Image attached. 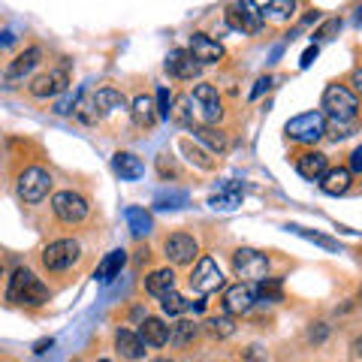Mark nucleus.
I'll return each instance as SVG.
<instances>
[{"mask_svg": "<svg viewBox=\"0 0 362 362\" xmlns=\"http://www.w3.org/2000/svg\"><path fill=\"white\" fill-rule=\"evenodd\" d=\"M52 187V175L42 166H30L18 175V197L25 202H42Z\"/></svg>", "mask_w": 362, "mask_h": 362, "instance_id": "nucleus-4", "label": "nucleus"}, {"mask_svg": "<svg viewBox=\"0 0 362 362\" xmlns=\"http://www.w3.org/2000/svg\"><path fill=\"white\" fill-rule=\"evenodd\" d=\"M202 66L194 61V54L187 49H175L166 54V73L175 76V78H197Z\"/></svg>", "mask_w": 362, "mask_h": 362, "instance_id": "nucleus-12", "label": "nucleus"}, {"mask_svg": "<svg viewBox=\"0 0 362 362\" xmlns=\"http://www.w3.org/2000/svg\"><path fill=\"white\" fill-rule=\"evenodd\" d=\"M187 194L185 190H160V194L154 197V206L157 209H185L187 206Z\"/></svg>", "mask_w": 362, "mask_h": 362, "instance_id": "nucleus-31", "label": "nucleus"}, {"mask_svg": "<svg viewBox=\"0 0 362 362\" xmlns=\"http://www.w3.org/2000/svg\"><path fill=\"white\" fill-rule=\"evenodd\" d=\"M230 16L235 18V25H239L242 30H247V33H257L259 28H263V13L257 9V4H235Z\"/></svg>", "mask_w": 362, "mask_h": 362, "instance_id": "nucleus-19", "label": "nucleus"}, {"mask_svg": "<svg viewBox=\"0 0 362 362\" xmlns=\"http://www.w3.org/2000/svg\"><path fill=\"white\" fill-rule=\"evenodd\" d=\"M242 197H245V190H242L239 181H223L218 187V194L209 197V206L214 211H233V209L242 206Z\"/></svg>", "mask_w": 362, "mask_h": 362, "instance_id": "nucleus-13", "label": "nucleus"}, {"mask_svg": "<svg viewBox=\"0 0 362 362\" xmlns=\"http://www.w3.org/2000/svg\"><path fill=\"white\" fill-rule=\"evenodd\" d=\"M194 338H197V323H190V320H181L169 329V341L175 347H185V344L194 341Z\"/></svg>", "mask_w": 362, "mask_h": 362, "instance_id": "nucleus-30", "label": "nucleus"}, {"mask_svg": "<svg viewBox=\"0 0 362 362\" xmlns=\"http://www.w3.org/2000/svg\"><path fill=\"white\" fill-rule=\"evenodd\" d=\"M73 362H76V359H73Z\"/></svg>", "mask_w": 362, "mask_h": 362, "instance_id": "nucleus-47", "label": "nucleus"}, {"mask_svg": "<svg viewBox=\"0 0 362 362\" xmlns=\"http://www.w3.org/2000/svg\"><path fill=\"white\" fill-rule=\"evenodd\" d=\"M115 347H118V354L127 356V359H142V354H145V344L139 341V335L130 332V329H118Z\"/></svg>", "mask_w": 362, "mask_h": 362, "instance_id": "nucleus-25", "label": "nucleus"}, {"mask_svg": "<svg viewBox=\"0 0 362 362\" xmlns=\"http://www.w3.org/2000/svg\"><path fill=\"white\" fill-rule=\"evenodd\" d=\"M326 130H332L335 139H344V136L354 133V127H350L347 121H332V124H326Z\"/></svg>", "mask_w": 362, "mask_h": 362, "instance_id": "nucleus-38", "label": "nucleus"}, {"mask_svg": "<svg viewBox=\"0 0 362 362\" xmlns=\"http://www.w3.org/2000/svg\"><path fill=\"white\" fill-rule=\"evenodd\" d=\"M317 54H320V49H317V42H314V45H308V49L302 52V61H299L302 70H305V66H311V64L317 61Z\"/></svg>", "mask_w": 362, "mask_h": 362, "instance_id": "nucleus-41", "label": "nucleus"}, {"mask_svg": "<svg viewBox=\"0 0 362 362\" xmlns=\"http://www.w3.org/2000/svg\"><path fill=\"white\" fill-rule=\"evenodd\" d=\"M112 169H115L124 181H139L142 173H145L142 160L136 154H130V151H118L115 157H112Z\"/></svg>", "mask_w": 362, "mask_h": 362, "instance_id": "nucleus-18", "label": "nucleus"}, {"mask_svg": "<svg viewBox=\"0 0 362 362\" xmlns=\"http://www.w3.org/2000/svg\"><path fill=\"white\" fill-rule=\"evenodd\" d=\"M269 88H272V76H259V78H257V85H254V90H251V100L263 97Z\"/></svg>", "mask_w": 362, "mask_h": 362, "instance_id": "nucleus-39", "label": "nucleus"}, {"mask_svg": "<svg viewBox=\"0 0 362 362\" xmlns=\"http://www.w3.org/2000/svg\"><path fill=\"white\" fill-rule=\"evenodd\" d=\"M287 230H290V233H296V235H302V239L314 242V245L326 247V251H338V242H335V239H329V235H320V233H314V230H305V226H299V223H290Z\"/></svg>", "mask_w": 362, "mask_h": 362, "instance_id": "nucleus-32", "label": "nucleus"}, {"mask_svg": "<svg viewBox=\"0 0 362 362\" xmlns=\"http://www.w3.org/2000/svg\"><path fill=\"white\" fill-rule=\"evenodd\" d=\"M194 100H197V106L202 112V118H206L209 124L211 121H218L221 118V97H218V90H214L211 85H197L194 88Z\"/></svg>", "mask_w": 362, "mask_h": 362, "instance_id": "nucleus-15", "label": "nucleus"}, {"mask_svg": "<svg viewBox=\"0 0 362 362\" xmlns=\"http://www.w3.org/2000/svg\"><path fill=\"white\" fill-rule=\"evenodd\" d=\"M76 259H78V242H73V239L52 242V245L42 251V263H45V269H52V272L70 269Z\"/></svg>", "mask_w": 362, "mask_h": 362, "instance_id": "nucleus-7", "label": "nucleus"}, {"mask_svg": "<svg viewBox=\"0 0 362 362\" xmlns=\"http://www.w3.org/2000/svg\"><path fill=\"white\" fill-rule=\"evenodd\" d=\"M6 299L16 305H45L49 302V287L30 269H16L13 278H9Z\"/></svg>", "mask_w": 362, "mask_h": 362, "instance_id": "nucleus-1", "label": "nucleus"}, {"mask_svg": "<svg viewBox=\"0 0 362 362\" xmlns=\"http://www.w3.org/2000/svg\"><path fill=\"white\" fill-rule=\"evenodd\" d=\"M154 362H173V359H154Z\"/></svg>", "mask_w": 362, "mask_h": 362, "instance_id": "nucleus-45", "label": "nucleus"}, {"mask_svg": "<svg viewBox=\"0 0 362 362\" xmlns=\"http://www.w3.org/2000/svg\"><path fill=\"white\" fill-rule=\"evenodd\" d=\"M124 263H127V251H112V254H106V259L97 266V272H94V278L97 281H103V284H109L112 278H118L121 275V269H124Z\"/></svg>", "mask_w": 362, "mask_h": 362, "instance_id": "nucleus-21", "label": "nucleus"}, {"mask_svg": "<svg viewBox=\"0 0 362 362\" xmlns=\"http://www.w3.org/2000/svg\"><path fill=\"white\" fill-rule=\"evenodd\" d=\"M66 85H70V76H66V70H52V73H42L30 82V94L33 97H54L61 94V90H66Z\"/></svg>", "mask_w": 362, "mask_h": 362, "instance_id": "nucleus-11", "label": "nucleus"}, {"mask_svg": "<svg viewBox=\"0 0 362 362\" xmlns=\"http://www.w3.org/2000/svg\"><path fill=\"white\" fill-rule=\"evenodd\" d=\"M173 106V97H169V88H157V103H154V112H157V118H169V109Z\"/></svg>", "mask_w": 362, "mask_h": 362, "instance_id": "nucleus-35", "label": "nucleus"}, {"mask_svg": "<svg viewBox=\"0 0 362 362\" xmlns=\"http://www.w3.org/2000/svg\"><path fill=\"white\" fill-rule=\"evenodd\" d=\"M197 239L194 235H185V233H175V235H169L166 239V257L173 259V263H190V259L197 257Z\"/></svg>", "mask_w": 362, "mask_h": 362, "instance_id": "nucleus-14", "label": "nucleus"}, {"mask_svg": "<svg viewBox=\"0 0 362 362\" xmlns=\"http://www.w3.org/2000/svg\"><path fill=\"white\" fill-rule=\"evenodd\" d=\"M124 218H127L130 233H133V235H148V233H151V214L145 211V209L130 206L127 211H124Z\"/></svg>", "mask_w": 362, "mask_h": 362, "instance_id": "nucleus-28", "label": "nucleus"}, {"mask_svg": "<svg viewBox=\"0 0 362 362\" xmlns=\"http://www.w3.org/2000/svg\"><path fill=\"white\" fill-rule=\"evenodd\" d=\"M181 148H185L187 154H194V160H197L202 169H211V163L206 160V154H202V151H197V148H194V145H190V142H181Z\"/></svg>", "mask_w": 362, "mask_h": 362, "instance_id": "nucleus-40", "label": "nucleus"}, {"mask_svg": "<svg viewBox=\"0 0 362 362\" xmlns=\"http://www.w3.org/2000/svg\"><path fill=\"white\" fill-rule=\"evenodd\" d=\"M54 341H52V338H42V341H37V347H33V350H37V354H45V350H49Z\"/></svg>", "mask_w": 362, "mask_h": 362, "instance_id": "nucleus-43", "label": "nucleus"}, {"mask_svg": "<svg viewBox=\"0 0 362 362\" xmlns=\"http://www.w3.org/2000/svg\"><path fill=\"white\" fill-rule=\"evenodd\" d=\"M254 293L266 302H281V278H263L259 281V290Z\"/></svg>", "mask_w": 362, "mask_h": 362, "instance_id": "nucleus-34", "label": "nucleus"}, {"mask_svg": "<svg viewBox=\"0 0 362 362\" xmlns=\"http://www.w3.org/2000/svg\"><path fill=\"white\" fill-rule=\"evenodd\" d=\"M320 187H323V194H329V197L347 194V187H350V173H347V169H326L323 178H320Z\"/></svg>", "mask_w": 362, "mask_h": 362, "instance_id": "nucleus-23", "label": "nucleus"}, {"mask_svg": "<svg viewBox=\"0 0 362 362\" xmlns=\"http://www.w3.org/2000/svg\"><path fill=\"white\" fill-rule=\"evenodd\" d=\"M284 130L293 142H317L326 133V118L320 112H302V115L287 121Z\"/></svg>", "mask_w": 362, "mask_h": 362, "instance_id": "nucleus-3", "label": "nucleus"}, {"mask_svg": "<svg viewBox=\"0 0 362 362\" xmlns=\"http://www.w3.org/2000/svg\"><path fill=\"white\" fill-rule=\"evenodd\" d=\"M209 326H211V332H214V335H221V338L233 335V320H230V317H211Z\"/></svg>", "mask_w": 362, "mask_h": 362, "instance_id": "nucleus-36", "label": "nucleus"}, {"mask_svg": "<svg viewBox=\"0 0 362 362\" xmlns=\"http://www.w3.org/2000/svg\"><path fill=\"white\" fill-rule=\"evenodd\" d=\"M70 112L82 124H97L100 115H97V106H94V90H82V94L73 100V109Z\"/></svg>", "mask_w": 362, "mask_h": 362, "instance_id": "nucleus-24", "label": "nucleus"}, {"mask_svg": "<svg viewBox=\"0 0 362 362\" xmlns=\"http://www.w3.org/2000/svg\"><path fill=\"white\" fill-rule=\"evenodd\" d=\"M350 175L354 173H362V148H356L354 154H350V169H347Z\"/></svg>", "mask_w": 362, "mask_h": 362, "instance_id": "nucleus-42", "label": "nucleus"}, {"mask_svg": "<svg viewBox=\"0 0 362 362\" xmlns=\"http://www.w3.org/2000/svg\"><path fill=\"white\" fill-rule=\"evenodd\" d=\"M296 169H299V175H302V178H308V181H320V178H323V173L329 169V160H326V154H320V151H305V154L299 157Z\"/></svg>", "mask_w": 362, "mask_h": 362, "instance_id": "nucleus-17", "label": "nucleus"}, {"mask_svg": "<svg viewBox=\"0 0 362 362\" xmlns=\"http://www.w3.org/2000/svg\"><path fill=\"white\" fill-rule=\"evenodd\" d=\"M52 211L58 214L64 223H78L88 218V199L82 194H73V190H61L52 199Z\"/></svg>", "mask_w": 362, "mask_h": 362, "instance_id": "nucleus-6", "label": "nucleus"}, {"mask_svg": "<svg viewBox=\"0 0 362 362\" xmlns=\"http://www.w3.org/2000/svg\"><path fill=\"white\" fill-rule=\"evenodd\" d=\"M139 341L151 347H163L169 341V326L163 320H157V317H145V323L139 329Z\"/></svg>", "mask_w": 362, "mask_h": 362, "instance_id": "nucleus-20", "label": "nucleus"}, {"mask_svg": "<svg viewBox=\"0 0 362 362\" xmlns=\"http://www.w3.org/2000/svg\"><path fill=\"white\" fill-rule=\"evenodd\" d=\"M190 287H194L197 293H214V290H221L223 287V275H221V266L214 263L211 257H202L197 269H194V275H190Z\"/></svg>", "mask_w": 362, "mask_h": 362, "instance_id": "nucleus-8", "label": "nucleus"}, {"mask_svg": "<svg viewBox=\"0 0 362 362\" xmlns=\"http://www.w3.org/2000/svg\"><path fill=\"white\" fill-rule=\"evenodd\" d=\"M323 109L332 115V121H354L359 112V100L350 88L344 85H329L323 90Z\"/></svg>", "mask_w": 362, "mask_h": 362, "instance_id": "nucleus-2", "label": "nucleus"}, {"mask_svg": "<svg viewBox=\"0 0 362 362\" xmlns=\"http://www.w3.org/2000/svg\"><path fill=\"white\" fill-rule=\"evenodd\" d=\"M94 106H97V115L106 118L109 112L124 109V94L115 88H100V90H94Z\"/></svg>", "mask_w": 362, "mask_h": 362, "instance_id": "nucleus-22", "label": "nucleus"}, {"mask_svg": "<svg viewBox=\"0 0 362 362\" xmlns=\"http://www.w3.org/2000/svg\"><path fill=\"white\" fill-rule=\"evenodd\" d=\"M133 121L139 124V127H151V124L157 121V112H154V100L151 97H145V94H139L133 100Z\"/></svg>", "mask_w": 362, "mask_h": 362, "instance_id": "nucleus-27", "label": "nucleus"}, {"mask_svg": "<svg viewBox=\"0 0 362 362\" xmlns=\"http://www.w3.org/2000/svg\"><path fill=\"white\" fill-rule=\"evenodd\" d=\"M100 362H109V359H100Z\"/></svg>", "mask_w": 362, "mask_h": 362, "instance_id": "nucleus-46", "label": "nucleus"}, {"mask_svg": "<svg viewBox=\"0 0 362 362\" xmlns=\"http://www.w3.org/2000/svg\"><path fill=\"white\" fill-rule=\"evenodd\" d=\"M160 308H163V314L175 317V314H181V311H187V308H190V302L181 296V293L169 290V293H163V296H160Z\"/></svg>", "mask_w": 362, "mask_h": 362, "instance_id": "nucleus-33", "label": "nucleus"}, {"mask_svg": "<svg viewBox=\"0 0 362 362\" xmlns=\"http://www.w3.org/2000/svg\"><path fill=\"white\" fill-rule=\"evenodd\" d=\"M13 42V33H4V40H0V45H9Z\"/></svg>", "mask_w": 362, "mask_h": 362, "instance_id": "nucleus-44", "label": "nucleus"}, {"mask_svg": "<svg viewBox=\"0 0 362 362\" xmlns=\"http://www.w3.org/2000/svg\"><path fill=\"white\" fill-rule=\"evenodd\" d=\"M190 54H194V61L202 66V64H218L223 58V45L214 42L211 37H206V33H194L190 37Z\"/></svg>", "mask_w": 362, "mask_h": 362, "instance_id": "nucleus-10", "label": "nucleus"}, {"mask_svg": "<svg viewBox=\"0 0 362 362\" xmlns=\"http://www.w3.org/2000/svg\"><path fill=\"white\" fill-rule=\"evenodd\" d=\"M173 287H175L173 269H157V272H151V275L145 278V290H148L151 296H163V293H169Z\"/></svg>", "mask_w": 362, "mask_h": 362, "instance_id": "nucleus-26", "label": "nucleus"}, {"mask_svg": "<svg viewBox=\"0 0 362 362\" xmlns=\"http://www.w3.org/2000/svg\"><path fill=\"white\" fill-rule=\"evenodd\" d=\"M194 136H197L199 142H206L211 151H223V148H226V136H223L221 130L209 127V124H197V127H194Z\"/></svg>", "mask_w": 362, "mask_h": 362, "instance_id": "nucleus-29", "label": "nucleus"}, {"mask_svg": "<svg viewBox=\"0 0 362 362\" xmlns=\"http://www.w3.org/2000/svg\"><path fill=\"white\" fill-rule=\"evenodd\" d=\"M40 58H42V52L37 49V45H33V49H28V52H21L18 58L9 64L4 73H0V82H4V88H13V82H21V78H25V76L33 70V66L40 64Z\"/></svg>", "mask_w": 362, "mask_h": 362, "instance_id": "nucleus-9", "label": "nucleus"}, {"mask_svg": "<svg viewBox=\"0 0 362 362\" xmlns=\"http://www.w3.org/2000/svg\"><path fill=\"white\" fill-rule=\"evenodd\" d=\"M233 269H235V275L245 281H263L266 269H269V257L254 251V247H239V251L233 254Z\"/></svg>", "mask_w": 362, "mask_h": 362, "instance_id": "nucleus-5", "label": "nucleus"}, {"mask_svg": "<svg viewBox=\"0 0 362 362\" xmlns=\"http://www.w3.org/2000/svg\"><path fill=\"white\" fill-rule=\"evenodd\" d=\"M226 311H233V314H245V311H251L254 308V302H257V293H254V287L251 284H235V287H230L226 290Z\"/></svg>", "mask_w": 362, "mask_h": 362, "instance_id": "nucleus-16", "label": "nucleus"}, {"mask_svg": "<svg viewBox=\"0 0 362 362\" xmlns=\"http://www.w3.org/2000/svg\"><path fill=\"white\" fill-rule=\"evenodd\" d=\"M341 28V21L338 18H332V21H326V25L320 28V30H314V40H332V33Z\"/></svg>", "mask_w": 362, "mask_h": 362, "instance_id": "nucleus-37", "label": "nucleus"}]
</instances>
